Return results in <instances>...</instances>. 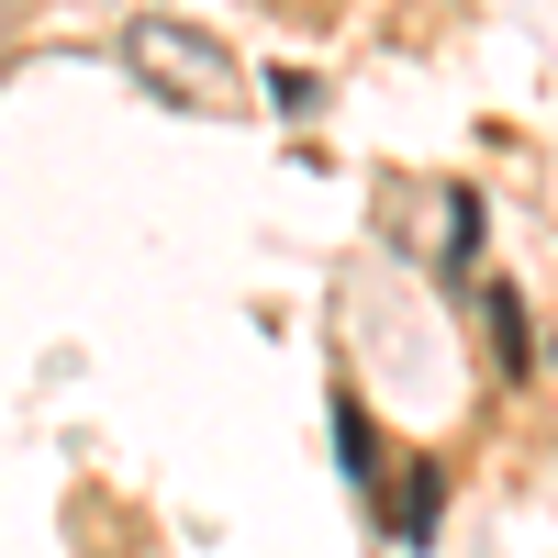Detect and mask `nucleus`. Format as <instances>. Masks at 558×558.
Instances as JSON below:
<instances>
[{"mask_svg":"<svg viewBox=\"0 0 558 558\" xmlns=\"http://www.w3.org/2000/svg\"><path fill=\"white\" fill-rule=\"evenodd\" d=\"M492 336H502V368L525 380V291H492Z\"/></svg>","mask_w":558,"mask_h":558,"instance_id":"20e7f679","label":"nucleus"},{"mask_svg":"<svg viewBox=\"0 0 558 558\" xmlns=\"http://www.w3.org/2000/svg\"><path fill=\"white\" fill-rule=\"evenodd\" d=\"M123 57L146 68V89H168V101H235V57H223L213 34H191V23H134L123 34Z\"/></svg>","mask_w":558,"mask_h":558,"instance_id":"f257e3e1","label":"nucleus"},{"mask_svg":"<svg viewBox=\"0 0 558 558\" xmlns=\"http://www.w3.org/2000/svg\"><path fill=\"white\" fill-rule=\"evenodd\" d=\"M336 458H347V492H357V502H380V492H391V470H380V436H368L357 391H336Z\"/></svg>","mask_w":558,"mask_h":558,"instance_id":"f03ea898","label":"nucleus"},{"mask_svg":"<svg viewBox=\"0 0 558 558\" xmlns=\"http://www.w3.org/2000/svg\"><path fill=\"white\" fill-rule=\"evenodd\" d=\"M391 481H402L391 536H402V547H425V536H436V514H447V470H436V458H413V470H391Z\"/></svg>","mask_w":558,"mask_h":558,"instance_id":"7ed1b4c3","label":"nucleus"}]
</instances>
